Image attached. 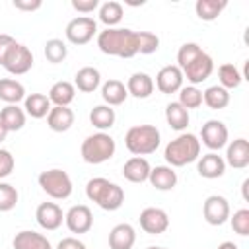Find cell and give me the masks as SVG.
<instances>
[{"instance_id":"cell-27","label":"cell","mask_w":249,"mask_h":249,"mask_svg":"<svg viewBox=\"0 0 249 249\" xmlns=\"http://www.w3.org/2000/svg\"><path fill=\"white\" fill-rule=\"evenodd\" d=\"M23 109L33 119H43L51 111V101L45 93H29L23 99Z\"/></svg>"},{"instance_id":"cell-26","label":"cell","mask_w":249,"mask_h":249,"mask_svg":"<svg viewBox=\"0 0 249 249\" xmlns=\"http://www.w3.org/2000/svg\"><path fill=\"white\" fill-rule=\"evenodd\" d=\"M126 95H128L126 86H124L121 80H107V82L101 86V97H103V101H105L109 107H115V105L124 103Z\"/></svg>"},{"instance_id":"cell-29","label":"cell","mask_w":249,"mask_h":249,"mask_svg":"<svg viewBox=\"0 0 249 249\" xmlns=\"http://www.w3.org/2000/svg\"><path fill=\"white\" fill-rule=\"evenodd\" d=\"M165 121L173 130H185L189 126V111L179 101H171L165 107Z\"/></svg>"},{"instance_id":"cell-40","label":"cell","mask_w":249,"mask_h":249,"mask_svg":"<svg viewBox=\"0 0 249 249\" xmlns=\"http://www.w3.org/2000/svg\"><path fill=\"white\" fill-rule=\"evenodd\" d=\"M160 47V39L152 31H138V53L140 54H152Z\"/></svg>"},{"instance_id":"cell-17","label":"cell","mask_w":249,"mask_h":249,"mask_svg":"<svg viewBox=\"0 0 249 249\" xmlns=\"http://www.w3.org/2000/svg\"><path fill=\"white\" fill-rule=\"evenodd\" d=\"M224 161L235 169L247 167L249 165V142L245 138H235L231 144H228Z\"/></svg>"},{"instance_id":"cell-49","label":"cell","mask_w":249,"mask_h":249,"mask_svg":"<svg viewBox=\"0 0 249 249\" xmlns=\"http://www.w3.org/2000/svg\"><path fill=\"white\" fill-rule=\"evenodd\" d=\"M247 187H249V179H245L243 181V187H241V191H243V198L247 200Z\"/></svg>"},{"instance_id":"cell-50","label":"cell","mask_w":249,"mask_h":249,"mask_svg":"<svg viewBox=\"0 0 249 249\" xmlns=\"http://www.w3.org/2000/svg\"><path fill=\"white\" fill-rule=\"evenodd\" d=\"M148 249H167V247H156V245H152V247H148Z\"/></svg>"},{"instance_id":"cell-19","label":"cell","mask_w":249,"mask_h":249,"mask_svg":"<svg viewBox=\"0 0 249 249\" xmlns=\"http://www.w3.org/2000/svg\"><path fill=\"white\" fill-rule=\"evenodd\" d=\"M126 91L128 95L136 97V99H146L152 95L154 91V80L152 76H148L146 72H134L128 82H126Z\"/></svg>"},{"instance_id":"cell-18","label":"cell","mask_w":249,"mask_h":249,"mask_svg":"<svg viewBox=\"0 0 249 249\" xmlns=\"http://www.w3.org/2000/svg\"><path fill=\"white\" fill-rule=\"evenodd\" d=\"M150 169H152V167H150V163H148L146 158L134 156V158H130V160L124 161V165H123V175H124V179L130 181V183H144V181H148V177H150Z\"/></svg>"},{"instance_id":"cell-25","label":"cell","mask_w":249,"mask_h":249,"mask_svg":"<svg viewBox=\"0 0 249 249\" xmlns=\"http://www.w3.org/2000/svg\"><path fill=\"white\" fill-rule=\"evenodd\" d=\"M76 86L74 88H78L80 91H84V93H91V91H95L97 88H99V84H101V74H99V70L97 68H93V66H84V68H80L78 72H76Z\"/></svg>"},{"instance_id":"cell-39","label":"cell","mask_w":249,"mask_h":249,"mask_svg":"<svg viewBox=\"0 0 249 249\" xmlns=\"http://www.w3.org/2000/svg\"><path fill=\"white\" fill-rule=\"evenodd\" d=\"M200 53H202V49H200L196 43H185V45H181L179 51H177V66L183 70V68H185L187 64H191Z\"/></svg>"},{"instance_id":"cell-3","label":"cell","mask_w":249,"mask_h":249,"mask_svg":"<svg viewBox=\"0 0 249 249\" xmlns=\"http://www.w3.org/2000/svg\"><path fill=\"white\" fill-rule=\"evenodd\" d=\"M163 156L169 167H183L193 163L200 158V140L191 132H183L165 146Z\"/></svg>"},{"instance_id":"cell-11","label":"cell","mask_w":249,"mask_h":249,"mask_svg":"<svg viewBox=\"0 0 249 249\" xmlns=\"http://www.w3.org/2000/svg\"><path fill=\"white\" fill-rule=\"evenodd\" d=\"M202 216L210 226H222L230 220V204L220 195H210L202 204Z\"/></svg>"},{"instance_id":"cell-14","label":"cell","mask_w":249,"mask_h":249,"mask_svg":"<svg viewBox=\"0 0 249 249\" xmlns=\"http://www.w3.org/2000/svg\"><path fill=\"white\" fill-rule=\"evenodd\" d=\"M183 72H181V68L177 66V64H167V66H163L160 72H158V76H156V86H158V89L161 91V93H175V91H179L181 88H183Z\"/></svg>"},{"instance_id":"cell-4","label":"cell","mask_w":249,"mask_h":249,"mask_svg":"<svg viewBox=\"0 0 249 249\" xmlns=\"http://www.w3.org/2000/svg\"><path fill=\"white\" fill-rule=\"evenodd\" d=\"M124 146L134 156L154 154L160 146V130L154 124H134L124 134Z\"/></svg>"},{"instance_id":"cell-9","label":"cell","mask_w":249,"mask_h":249,"mask_svg":"<svg viewBox=\"0 0 249 249\" xmlns=\"http://www.w3.org/2000/svg\"><path fill=\"white\" fill-rule=\"evenodd\" d=\"M200 140L208 150L216 152L228 144V126L218 119H210L200 128Z\"/></svg>"},{"instance_id":"cell-44","label":"cell","mask_w":249,"mask_h":249,"mask_svg":"<svg viewBox=\"0 0 249 249\" xmlns=\"http://www.w3.org/2000/svg\"><path fill=\"white\" fill-rule=\"evenodd\" d=\"M99 6V0H72V8L82 14H89Z\"/></svg>"},{"instance_id":"cell-24","label":"cell","mask_w":249,"mask_h":249,"mask_svg":"<svg viewBox=\"0 0 249 249\" xmlns=\"http://www.w3.org/2000/svg\"><path fill=\"white\" fill-rule=\"evenodd\" d=\"M47 97L56 107H68L76 97V88H74V84H70L66 80H60V82L53 84V88L49 89Z\"/></svg>"},{"instance_id":"cell-47","label":"cell","mask_w":249,"mask_h":249,"mask_svg":"<svg viewBox=\"0 0 249 249\" xmlns=\"http://www.w3.org/2000/svg\"><path fill=\"white\" fill-rule=\"evenodd\" d=\"M218 249H237V245L233 241H224V243L218 245Z\"/></svg>"},{"instance_id":"cell-22","label":"cell","mask_w":249,"mask_h":249,"mask_svg":"<svg viewBox=\"0 0 249 249\" xmlns=\"http://www.w3.org/2000/svg\"><path fill=\"white\" fill-rule=\"evenodd\" d=\"M47 124L54 132H66L74 124V111L70 107H51L47 115Z\"/></svg>"},{"instance_id":"cell-20","label":"cell","mask_w":249,"mask_h":249,"mask_svg":"<svg viewBox=\"0 0 249 249\" xmlns=\"http://www.w3.org/2000/svg\"><path fill=\"white\" fill-rule=\"evenodd\" d=\"M148 181L158 191H171L177 185V173L169 165H156V167L150 169Z\"/></svg>"},{"instance_id":"cell-30","label":"cell","mask_w":249,"mask_h":249,"mask_svg":"<svg viewBox=\"0 0 249 249\" xmlns=\"http://www.w3.org/2000/svg\"><path fill=\"white\" fill-rule=\"evenodd\" d=\"M0 121L6 126L8 132L21 130L23 124H25V111L21 107H18V105H6L0 111Z\"/></svg>"},{"instance_id":"cell-13","label":"cell","mask_w":249,"mask_h":249,"mask_svg":"<svg viewBox=\"0 0 249 249\" xmlns=\"http://www.w3.org/2000/svg\"><path fill=\"white\" fill-rule=\"evenodd\" d=\"M64 224L72 233H88L93 226V214L86 204H76L64 214Z\"/></svg>"},{"instance_id":"cell-6","label":"cell","mask_w":249,"mask_h":249,"mask_svg":"<svg viewBox=\"0 0 249 249\" xmlns=\"http://www.w3.org/2000/svg\"><path fill=\"white\" fill-rule=\"evenodd\" d=\"M39 187L54 200H64L72 195V179L64 169H47L39 175Z\"/></svg>"},{"instance_id":"cell-42","label":"cell","mask_w":249,"mask_h":249,"mask_svg":"<svg viewBox=\"0 0 249 249\" xmlns=\"http://www.w3.org/2000/svg\"><path fill=\"white\" fill-rule=\"evenodd\" d=\"M14 165H16V161H14V156H12L8 150L0 148V179L8 177V175L14 171Z\"/></svg>"},{"instance_id":"cell-12","label":"cell","mask_w":249,"mask_h":249,"mask_svg":"<svg viewBox=\"0 0 249 249\" xmlns=\"http://www.w3.org/2000/svg\"><path fill=\"white\" fill-rule=\"evenodd\" d=\"M138 222H140V228L146 233H150V235H160V233H163L169 228V216H167V212L161 210V208H156V206L144 208L140 212Z\"/></svg>"},{"instance_id":"cell-28","label":"cell","mask_w":249,"mask_h":249,"mask_svg":"<svg viewBox=\"0 0 249 249\" xmlns=\"http://www.w3.org/2000/svg\"><path fill=\"white\" fill-rule=\"evenodd\" d=\"M0 99L8 105H18L21 99H25L23 84L12 78H0Z\"/></svg>"},{"instance_id":"cell-8","label":"cell","mask_w":249,"mask_h":249,"mask_svg":"<svg viewBox=\"0 0 249 249\" xmlns=\"http://www.w3.org/2000/svg\"><path fill=\"white\" fill-rule=\"evenodd\" d=\"M2 66L14 76H21V74L29 72L31 66H33V54H31L29 47H25L21 43H16L10 49V53L6 54V60H4Z\"/></svg>"},{"instance_id":"cell-46","label":"cell","mask_w":249,"mask_h":249,"mask_svg":"<svg viewBox=\"0 0 249 249\" xmlns=\"http://www.w3.org/2000/svg\"><path fill=\"white\" fill-rule=\"evenodd\" d=\"M56 249H86V245L78 237H64L58 241Z\"/></svg>"},{"instance_id":"cell-41","label":"cell","mask_w":249,"mask_h":249,"mask_svg":"<svg viewBox=\"0 0 249 249\" xmlns=\"http://www.w3.org/2000/svg\"><path fill=\"white\" fill-rule=\"evenodd\" d=\"M231 220V230L237 233V235H249V210L247 208H241L237 212H233V216L230 218Z\"/></svg>"},{"instance_id":"cell-34","label":"cell","mask_w":249,"mask_h":249,"mask_svg":"<svg viewBox=\"0 0 249 249\" xmlns=\"http://www.w3.org/2000/svg\"><path fill=\"white\" fill-rule=\"evenodd\" d=\"M99 19L107 27H115L123 19V4H119L115 0H109V2L101 4L99 6Z\"/></svg>"},{"instance_id":"cell-45","label":"cell","mask_w":249,"mask_h":249,"mask_svg":"<svg viewBox=\"0 0 249 249\" xmlns=\"http://www.w3.org/2000/svg\"><path fill=\"white\" fill-rule=\"evenodd\" d=\"M12 4L16 10H21V12H35L43 6L41 0H14Z\"/></svg>"},{"instance_id":"cell-10","label":"cell","mask_w":249,"mask_h":249,"mask_svg":"<svg viewBox=\"0 0 249 249\" xmlns=\"http://www.w3.org/2000/svg\"><path fill=\"white\" fill-rule=\"evenodd\" d=\"M212 70H214V60H212L210 54H206L202 51L181 72H183V78H187V82H191V86H196V84H202L204 80H208L210 74H212Z\"/></svg>"},{"instance_id":"cell-33","label":"cell","mask_w":249,"mask_h":249,"mask_svg":"<svg viewBox=\"0 0 249 249\" xmlns=\"http://www.w3.org/2000/svg\"><path fill=\"white\" fill-rule=\"evenodd\" d=\"M202 101L210 109H224L230 103V91L224 89L222 86H210L202 91Z\"/></svg>"},{"instance_id":"cell-31","label":"cell","mask_w":249,"mask_h":249,"mask_svg":"<svg viewBox=\"0 0 249 249\" xmlns=\"http://www.w3.org/2000/svg\"><path fill=\"white\" fill-rule=\"evenodd\" d=\"M115 119H117L115 109L109 107V105H95V107L91 109V113H89V123H91L99 132L111 128V126L115 124Z\"/></svg>"},{"instance_id":"cell-2","label":"cell","mask_w":249,"mask_h":249,"mask_svg":"<svg viewBox=\"0 0 249 249\" xmlns=\"http://www.w3.org/2000/svg\"><path fill=\"white\" fill-rule=\"evenodd\" d=\"M86 196L95 202L99 208L103 210H117L123 206L124 202V191L123 187H119L117 183H111L105 177H93L88 181L86 185Z\"/></svg>"},{"instance_id":"cell-7","label":"cell","mask_w":249,"mask_h":249,"mask_svg":"<svg viewBox=\"0 0 249 249\" xmlns=\"http://www.w3.org/2000/svg\"><path fill=\"white\" fill-rule=\"evenodd\" d=\"M64 33H66V39L72 45H86L97 33V23L89 16H80V18H74V19L68 21Z\"/></svg>"},{"instance_id":"cell-36","label":"cell","mask_w":249,"mask_h":249,"mask_svg":"<svg viewBox=\"0 0 249 249\" xmlns=\"http://www.w3.org/2000/svg\"><path fill=\"white\" fill-rule=\"evenodd\" d=\"M179 103L189 111L202 105V91L196 86H185L179 89Z\"/></svg>"},{"instance_id":"cell-1","label":"cell","mask_w":249,"mask_h":249,"mask_svg":"<svg viewBox=\"0 0 249 249\" xmlns=\"http://www.w3.org/2000/svg\"><path fill=\"white\" fill-rule=\"evenodd\" d=\"M97 47L109 56L132 58L134 54H138V31L126 27H107L99 31Z\"/></svg>"},{"instance_id":"cell-35","label":"cell","mask_w":249,"mask_h":249,"mask_svg":"<svg viewBox=\"0 0 249 249\" xmlns=\"http://www.w3.org/2000/svg\"><path fill=\"white\" fill-rule=\"evenodd\" d=\"M218 80H220V86H222L224 89H235V88L241 84L243 76L239 74V70H237L233 64L226 62V64H222V66L218 68Z\"/></svg>"},{"instance_id":"cell-21","label":"cell","mask_w":249,"mask_h":249,"mask_svg":"<svg viewBox=\"0 0 249 249\" xmlns=\"http://www.w3.org/2000/svg\"><path fill=\"white\" fill-rule=\"evenodd\" d=\"M136 241V231L130 224H117L109 233L111 249H132Z\"/></svg>"},{"instance_id":"cell-32","label":"cell","mask_w":249,"mask_h":249,"mask_svg":"<svg viewBox=\"0 0 249 249\" xmlns=\"http://www.w3.org/2000/svg\"><path fill=\"white\" fill-rule=\"evenodd\" d=\"M226 6H228L226 0H196L195 12L202 21H214L224 12Z\"/></svg>"},{"instance_id":"cell-23","label":"cell","mask_w":249,"mask_h":249,"mask_svg":"<svg viewBox=\"0 0 249 249\" xmlns=\"http://www.w3.org/2000/svg\"><path fill=\"white\" fill-rule=\"evenodd\" d=\"M12 245H14V249H53L49 239L43 233H37L31 230H23V231L16 233Z\"/></svg>"},{"instance_id":"cell-48","label":"cell","mask_w":249,"mask_h":249,"mask_svg":"<svg viewBox=\"0 0 249 249\" xmlns=\"http://www.w3.org/2000/svg\"><path fill=\"white\" fill-rule=\"evenodd\" d=\"M6 136H8V130H6V126H4L2 121H0V144L6 140Z\"/></svg>"},{"instance_id":"cell-5","label":"cell","mask_w":249,"mask_h":249,"mask_svg":"<svg viewBox=\"0 0 249 249\" xmlns=\"http://www.w3.org/2000/svg\"><path fill=\"white\" fill-rule=\"evenodd\" d=\"M115 150H117V144H115L113 136H109L107 132H95V134H89L82 142L80 154L86 163L97 165V163L111 160L115 156Z\"/></svg>"},{"instance_id":"cell-15","label":"cell","mask_w":249,"mask_h":249,"mask_svg":"<svg viewBox=\"0 0 249 249\" xmlns=\"http://www.w3.org/2000/svg\"><path fill=\"white\" fill-rule=\"evenodd\" d=\"M35 218H37V224L43 230L53 231V230H58L62 226L64 214H62V208L56 202H41L35 210Z\"/></svg>"},{"instance_id":"cell-43","label":"cell","mask_w":249,"mask_h":249,"mask_svg":"<svg viewBox=\"0 0 249 249\" xmlns=\"http://www.w3.org/2000/svg\"><path fill=\"white\" fill-rule=\"evenodd\" d=\"M16 45V39L8 33H0V64H4L6 54L10 53V49Z\"/></svg>"},{"instance_id":"cell-37","label":"cell","mask_w":249,"mask_h":249,"mask_svg":"<svg viewBox=\"0 0 249 249\" xmlns=\"http://www.w3.org/2000/svg\"><path fill=\"white\" fill-rule=\"evenodd\" d=\"M66 54H68V49H66L64 41H60V39H49L45 43V56H47L49 62L58 64V62H62L66 58Z\"/></svg>"},{"instance_id":"cell-38","label":"cell","mask_w":249,"mask_h":249,"mask_svg":"<svg viewBox=\"0 0 249 249\" xmlns=\"http://www.w3.org/2000/svg\"><path fill=\"white\" fill-rule=\"evenodd\" d=\"M18 204V191L10 183H0V212H10Z\"/></svg>"},{"instance_id":"cell-16","label":"cell","mask_w":249,"mask_h":249,"mask_svg":"<svg viewBox=\"0 0 249 249\" xmlns=\"http://www.w3.org/2000/svg\"><path fill=\"white\" fill-rule=\"evenodd\" d=\"M196 171L200 177L204 179H218L224 175L226 171V161L222 156H218L216 152H208L204 154L202 158H198V165H196Z\"/></svg>"}]
</instances>
